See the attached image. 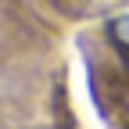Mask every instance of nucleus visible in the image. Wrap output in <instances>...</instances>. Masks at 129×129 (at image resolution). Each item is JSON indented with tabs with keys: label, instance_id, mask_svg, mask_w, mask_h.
Segmentation results:
<instances>
[{
	"label": "nucleus",
	"instance_id": "nucleus-1",
	"mask_svg": "<svg viewBox=\"0 0 129 129\" xmlns=\"http://www.w3.org/2000/svg\"><path fill=\"white\" fill-rule=\"evenodd\" d=\"M83 7H90V11H108V7H118L122 0H79Z\"/></svg>",
	"mask_w": 129,
	"mask_h": 129
}]
</instances>
